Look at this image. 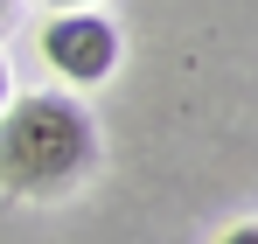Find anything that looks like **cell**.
I'll list each match as a JSON object with an SVG mask.
<instances>
[{
	"label": "cell",
	"instance_id": "3",
	"mask_svg": "<svg viewBox=\"0 0 258 244\" xmlns=\"http://www.w3.org/2000/svg\"><path fill=\"white\" fill-rule=\"evenodd\" d=\"M216 244H258V223H237V230H223Z\"/></svg>",
	"mask_w": 258,
	"mask_h": 244
},
{
	"label": "cell",
	"instance_id": "1",
	"mask_svg": "<svg viewBox=\"0 0 258 244\" xmlns=\"http://www.w3.org/2000/svg\"><path fill=\"white\" fill-rule=\"evenodd\" d=\"M91 161H98V126L77 98H63V91L7 98V112H0V189L63 196L91 174Z\"/></svg>",
	"mask_w": 258,
	"mask_h": 244
},
{
	"label": "cell",
	"instance_id": "5",
	"mask_svg": "<svg viewBox=\"0 0 258 244\" xmlns=\"http://www.w3.org/2000/svg\"><path fill=\"white\" fill-rule=\"evenodd\" d=\"M7 98H14V91H7V56H0V112H7Z\"/></svg>",
	"mask_w": 258,
	"mask_h": 244
},
{
	"label": "cell",
	"instance_id": "4",
	"mask_svg": "<svg viewBox=\"0 0 258 244\" xmlns=\"http://www.w3.org/2000/svg\"><path fill=\"white\" fill-rule=\"evenodd\" d=\"M56 14H77V7H98V0H49Z\"/></svg>",
	"mask_w": 258,
	"mask_h": 244
},
{
	"label": "cell",
	"instance_id": "6",
	"mask_svg": "<svg viewBox=\"0 0 258 244\" xmlns=\"http://www.w3.org/2000/svg\"><path fill=\"white\" fill-rule=\"evenodd\" d=\"M7 7H14V0H0V21H7Z\"/></svg>",
	"mask_w": 258,
	"mask_h": 244
},
{
	"label": "cell",
	"instance_id": "2",
	"mask_svg": "<svg viewBox=\"0 0 258 244\" xmlns=\"http://www.w3.org/2000/svg\"><path fill=\"white\" fill-rule=\"evenodd\" d=\"M42 63L56 77H70V84H105L119 70V28L98 7L56 14V21H42Z\"/></svg>",
	"mask_w": 258,
	"mask_h": 244
}]
</instances>
